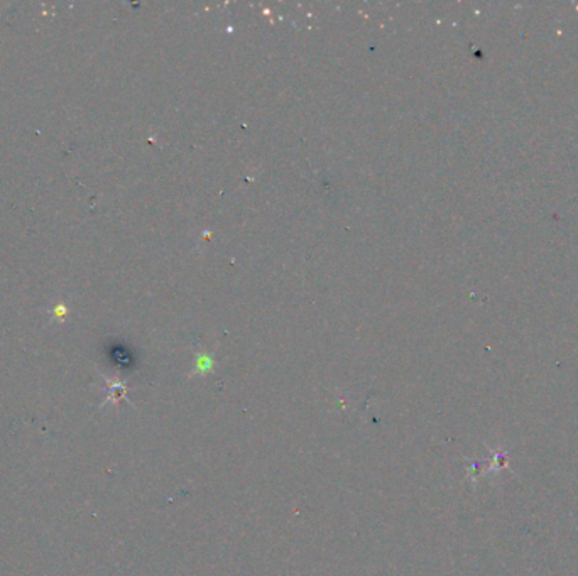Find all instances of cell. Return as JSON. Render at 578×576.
I'll use <instances>...</instances> for the list:
<instances>
[{"label":"cell","mask_w":578,"mask_h":576,"mask_svg":"<svg viewBox=\"0 0 578 576\" xmlns=\"http://www.w3.org/2000/svg\"><path fill=\"white\" fill-rule=\"evenodd\" d=\"M54 314H58V316H64V314H66V307H64L63 304L56 306V307H54Z\"/></svg>","instance_id":"6da1fadb"}]
</instances>
